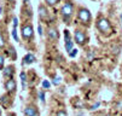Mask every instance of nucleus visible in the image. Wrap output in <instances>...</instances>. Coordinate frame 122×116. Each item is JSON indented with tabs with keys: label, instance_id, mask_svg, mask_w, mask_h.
<instances>
[{
	"label": "nucleus",
	"instance_id": "obj_1",
	"mask_svg": "<svg viewBox=\"0 0 122 116\" xmlns=\"http://www.w3.org/2000/svg\"><path fill=\"white\" fill-rule=\"evenodd\" d=\"M61 12H62V15H63L64 22H65V23H69V20H70L71 15H73V4H71V3H65V4L62 6Z\"/></svg>",
	"mask_w": 122,
	"mask_h": 116
},
{
	"label": "nucleus",
	"instance_id": "obj_2",
	"mask_svg": "<svg viewBox=\"0 0 122 116\" xmlns=\"http://www.w3.org/2000/svg\"><path fill=\"white\" fill-rule=\"evenodd\" d=\"M34 35V30H33V25L30 23H27V24H23L22 27V36L24 40H29L31 39Z\"/></svg>",
	"mask_w": 122,
	"mask_h": 116
},
{
	"label": "nucleus",
	"instance_id": "obj_3",
	"mask_svg": "<svg viewBox=\"0 0 122 116\" xmlns=\"http://www.w3.org/2000/svg\"><path fill=\"white\" fill-rule=\"evenodd\" d=\"M97 28L102 33H107L110 30V23L107 18H99L97 21Z\"/></svg>",
	"mask_w": 122,
	"mask_h": 116
},
{
	"label": "nucleus",
	"instance_id": "obj_4",
	"mask_svg": "<svg viewBox=\"0 0 122 116\" xmlns=\"http://www.w3.org/2000/svg\"><path fill=\"white\" fill-rule=\"evenodd\" d=\"M77 16H79L80 21L83 22V23H90L91 22V13L87 9H80Z\"/></svg>",
	"mask_w": 122,
	"mask_h": 116
},
{
	"label": "nucleus",
	"instance_id": "obj_5",
	"mask_svg": "<svg viewBox=\"0 0 122 116\" xmlns=\"http://www.w3.org/2000/svg\"><path fill=\"white\" fill-rule=\"evenodd\" d=\"M75 41L79 44V45H83L86 42V35L85 33L81 31V30H75Z\"/></svg>",
	"mask_w": 122,
	"mask_h": 116
},
{
	"label": "nucleus",
	"instance_id": "obj_6",
	"mask_svg": "<svg viewBox=\"0 0 122 116\" xmlns=\"http://www.w3.org/2000/svg\"><path fill=\"white\" fill-rule=\"evenodd\" d=\"M5 88H6V91H7V92H10V93H13V92L16 91V88H17V85H16L15 80H12V79H9V80L5 82Z\"/></svg>",
	"mask_w": 122,
	"mask_h": 116
},
{
	"label": "nucleus",
	"instance_id": "obj_7",
	"mask_svg": "<svg viewBox=\"0 0 122 116\" xmlns=\"http://www.w3.org/2000/svg\"><path fill=\"white\" fill-rule=\"evenodd\" d=\"M35 114H38V109L34 106V105H28L24 109V115L25 116H34Z\"/></svg>",
	"mask_w": 122,
	"mask_h": 116
},
{
	"label": "nucleus",
	"instance_id": "obj_8",
	"mask_svg": "<svg viewBox=\"0 0 122 116\" xmlns=\"http://www.w3.org/2000/svg\"><path fill=\"white\" fill-rule=\"evenodd\" d=\"M13 73H15V67H13V65H9V67H6L4 69V76L5 77L11 79L12 75H13Z\"/></svg>",
	"mask_w": 122,
	"mask_h": 116
},
{
	"label": "nucleus",
	"instance_id": "obj_9",
	"mask_svg": "<svg viewBox=\"0 0 122 116\" xmlns=\"http://www.w3.org/2000/svg\"><path fill=\"white\" fill-rule=\"evenodd\" d=\"M47 35L50 36V39H51V40H57V39H58V36H59L57 29H55V28H51V29L47 31Z\"/></svg>",
	"mask_w": 122,
	"mask_h": 116
},
{
	"label": "nucleus",
	"instance_id": "obj_10",
	"mask_svg": "<svg viewBox=\"0 0 122 116\" xmlns=\"http://www.w3.org/2000/svg\"><path fill=\"white\" fill-rule=\"evenodd\" d=\"M47 15H48V11L46 10V7L45 6H39V16H40V18H42V20H46L47 18Z\"/></svg>",
	"mask_w": 122,
	"mask_h": 116
},
{
	"label": "nucleus",
	"instance_id": "obj_11",
	"mask_svg": "<svg viewBox=\"0 0 122 116\" xmlns=\"http://www.w3.org/2000/svg\"><path fill=\"white\" fill-rule=\"evenodd\" d=\"M34 61H35V57H34V55L28 53V55L24 56V58H23V64H31Z\"/></svg>",
	"mask_w": 122,
	"mask_h": 116
},
{
	"label": "nucleus",
	"instance_id": "obj_12",
	"mask_svg": "<svg viewBox=\"0 0 122 116\" xmlns=\"http://www.w3.org/2000/svg\"><path fill=\"white\" fill-rule=\"evenodd\" d=\"M71 48H73V41H71L70 38H69V39L65 40V51L70 52V51H71Z\"/></svg>",
	"mask_w": 122,
	"mask_h": 116
},
{
	"label": "nucleus",
	"instance_id": "obj_13",
	"mask_svg": "<svg viewBox=\"0 0 122 116\" xmlns=\"http://www.w3.org/2000/svg\"><path fill=\"white\" fill-rule=\"evenodd\" d=\"M21 80H22V82H23V88H25V80H27L25 73H21Z\"/></svg>",
	"mask_w": 122,
	"mask_h": 116
},
{
	"label": "nucleus",
	"instance_id": "obj_14",
	"mask_svg": "<svg viewBox=\"0 0 122 116\" xmlns=\"http://www.w3.org/2000/svg\"><path fill=\"white\" fill-rule=\"evenodd\" d=\"M45 1H46V4H47V5L53 6V5H56V4L58 3V0H45Z\"/></svg>",
	"mask_w": 122,
	"mask_h": 116
},
{
	"label": "nucleus",
	"instance_id": "obj_15",
	"mask_svg": "<svg viewBox=\"0 0 122 116\" xmlns=\"http://www.w3.org/2000/svg\"><path fill=\"white\" fill-rule=\"evenodd\" d=\"M4 46H5V39H4L3 34L0 33V48H1V47H4Z\"/></svg>",
	"mask_w": 122,
	"mask_h": 116
},
{
	"label": "nucleus",
	"instance_id": "obj_16",
	"mask_svg": "<svg viewBox=\"0 0 122 116\" xmlns=\"http://www.w3.org/2000/svg\"><path fill=\"white\" fill-rule=\"evenodd\" d=\"M76 55H77V50H76V48H75V50H73V48H71V51L69 52V56H70V57L73 58V57H75Z\"/></svg>",
	"mask_w": 122,
	"mask_h": 116
},
{
	"label": "nucleus",
	"instance_id": "obj_17",
	"mask_svg": "<svg viewBox=\"0 0 122 116\" xmlns=\"http://www.w3.org/2000/svg\"><path fill=\"white\" fill-rule=\"evenodd\" d=\"M50 86H51V84H50L47 80H45V81L42 82V87H44V88H50Z\"/></svg>",
	"mask_w": 122,
	"mask_h": 116
},
{
	"label": "nucleus",
	"instance_id": "obj_18",
	"mask_svg": "<svg viewBox=\"0 0 122 116\" xmlns=\"http://www.w3.org/2000/svg\"><path fill=\"white\" fill-rule=\"evenodd\" d=\"M56 116H66V112L64 110H58L57 114H56Z\"/></svg>",
	"mask_w": 122,
	"mask_h": 116
},
{
	"label": "nucleus",
	"instance_id": "obj_19",
	"mask_svg": "<svg viewBox=\"0 0 122 116\" xmlns=\"http://www.w3.org/2000/svg\"><path fill=\"white\" fill-rule=\"evenodd\" d=\"M12 36H13V39H15L16 41H18V36H17V31H16V28H13V30H12Z\"/></svg>",
	"mask_w": 122,
	"mask_h": 116
},
{
	"label": "nucleus",
	"instance_id": "obj_20",
	"mask_svg": "<svg viewBox=\"0 0 122 116\" xmlns=\"http://www.w3.org/2000/svg\"><path fill=\"white\" fill-rule=\"evenodd\" d=\"M4 62H5V59H4V57L0 55V69H1L3 67H4Z\"/></svg>",
	"mask_w": 122,
	"mask_h": 116
},
{
	"label": "nucleus",
	"instance_id": "obj_21",
	"mask_svg": "<svg viewBox=\"0 0 122 116\" xmlns=\"http://www.w3.org/2000/svg\"><path fill=\"white\" fill-rule=\"evenodd\" d=\"M39 97H40V101L41 102H45V93L44 92H40L39 93Z\"/></svg>",
	"mask_w": 122,
	"mask_h": 116
},
{
	"label": "nucleus",
	"instance_id": "obj_22",
	"mask_svg": "<svg viewBox=\"0 0 122 116\" xmlns=\"http://www.w3.org/2000/svg\"><path fill=\"white\" fill-rule=\"evenodd\" d=\"M70 38V34H69V30H64V39H69Z\"/></svg>",
	"mask_w": 122,
	"mask_h": 116
},
{
	"label": "nucleus",
	"instance_id": "obj_23",
	"mask_svg": "<svg viewBox=\"0 0 122 116\" xmlns=\"http://www.w3.org/2000/svg\"><path fill=\"white\" fill-rule=\"evenodd\" d=\"M61 84V77H57L53 80V85H59Z\"/></svg>",
	"mask_w": 122,
	"mask_h": 116
},
{
	"label": "nucleus",
	"instance_id": "obj_24",
	"mask_svg": "<svg viewBox=\"0 0 122 116\" xmlns=\"http://www.w3.org/2000/svg\"><path fill=\"white\" fill-rule=\"evenodd\" d=\"M10 55L13 56V58H16V55H15V48L13 47H10Z\"/></svg>",
	"mask_w": 122,
	"mask_h": 116
},
{
	"label": "nucleus",
	"instance_id": "obj_25",
	"mask_svg": "<svg viewBox=\"0 0 122 116\" xmlns=\"http://www.w3.org/2000/svg\"><path fill=\"white\" fill-rule=\"evenodd\" d=\"M17 24H18V20H17V17H15L13 18V28H16Z\"/></svg>",
	"mask_w": 122,
	"mask_h": 116
},
{
	"label": "nucleus",
	"instance_id": "obj_26",
	"mask_svg": "<svg viewBox=\"0 0 122 116\" xmlns=\"http://www.w3.org/2000/svg\"><path fill=\"white\" fill-rule=\"evenodd\" d=\"M38 33H39V35H42V28H41V25L38 27Z\"/></svg>",
	"mask_w": 122,
	"mask_h": 116
},
{
	"label": "nucleus",
	"instance_id": "obj_27",
	"mask_svg": "<svg viewBox=\"0 0 122 116\" xmlns=\"http://www.w3.org/2000/svg\"><path fill=\"white\" fill-rule=\"evenodd\" d=\"M98 106H99V103H96V104L92 106V109H96V108H98Z\"/></svg>",
	"mask_w": 122,
	"mask_h": 116
},
{
	"label": "nucleus",
	"instance_id": "obj_28",
	"mask_svg": "<svg viewBox=\"0 0 122 116\" xmlns=\"http://www.w3.org/2000/svg\"><path fill=\"white\" fill-rule=\"evenodd\" d=\"M7 116H16V115H15V114H9Z\"/></svg>",
	"mask_w": 122,
	"mask_h": 116
},
{
	"label": "nucleus",
	"instance_id": "obj_29",
	"mask_svg": "<svg viewBox=\"0 0 122 116\" xmlns=\"http://www.w3.org/2000/svg\"><path fill=\"white\" fill-rule=\"evenodd\" d=\"M7 1H10V3H15V0H7Z\"/></svg>",
	"mask_w": 122,
	"mask_h": 116
},
{
	"label": "nucleus",
	"instance_id": "obj_30",
	"mask_svg": "<svg viewBox=\"0 0 122 116\" xmlns=\"http://www.w3.org/2000/svg\"><path fill=\"white\" fill-rule=\"evenodd\" d=\"M120 18H121V22H122V15H121V16H120Z\"/></svg>",
	"mask_w": 122,
	"mask_h": 116
},
{
	"label": "nucleus",
	"instance_id": "obj_31",
	"mask_svg": "<svg viewBox=\"0 0 122 116\" xmlns=\"http://www.w3.org/2000/svg\"><path fill=\"white\" fill-rule=\"evenodd\" d=\"M34 116H39V114H35V115H34Z\"/></svg>",
	"mask_w": 122,
	"mask_h": 116
},
{
	"label": "nucleus",
	"instance_id": "obj_32",
	"mask_svg": "<svg viewBox=\"0 0 122 116\" xmlns=\"http://www.w3.org/2000/svg\"><path fill=\"white\" fill-rule=\"evenodd\" d=\"M0 116H1V109H0Z\"/></svg>",
	"mask_w": 122,
	"mask_h": 116
}]
</instances>
